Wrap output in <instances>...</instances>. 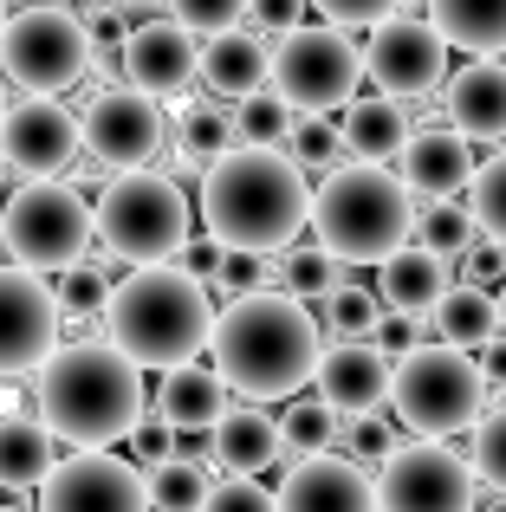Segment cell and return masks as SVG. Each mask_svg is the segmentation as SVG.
<instances>
[{
    "label": "cell",
    "instance_id": "obj_1",
    "mask_svg": "<svg viewBox=\"0 0 506 512\" xmlns=\"http://www.w3.org/2000/svg\"><path fill=\"white\" fill-rule=\"evenodd\" d=\"M318 350H325V325H318L312 305H299L292 292H241L215 312V357L221 383L247 402H279L299 396L305 376L318 370Z\"/></svg>",
    "mask_w": 506,
    "mask_h": 512
},
{
    "label": "cell",
    "instance_id": "obj_2",
    "mask_svg": "<svg viewBox=\"0 0 506 512\" xmlns=\"http://www.w3.org/2000/svg\"><path fill=\"white\" fill-rule=\"evenodd\" d=\"M202 227L234 253H286L312 227V188L286 150H228L202 169Z\"/></svg>",
    "mask_w": 506,
    "mask_h": 512
},
{
    "label": "cell",
    "instance_id": "obj_3",
    "mask_svg": "<svg viewBox=\"0 0 506 512\" xmlns=\"http://www.w3.org/2000/svg\"><path fill=\"white\" fill-rule=\"evenodd\" d=\"M33 376H39L33 402H39V422L52 428V441L111 448V441L137 435V422H143V370L111 338L59 344Z\"/></svg>",
    "mask_w": 506,
    "mask_h": 512
},
{
    "label": "cell",
    "instance_id": "obj_4",
    "mask_svg": "<svg viewBox=\"0 0 506 512\" xmlns=\"http://www.w3.org/2000/svg\"><path fill=\"white\" fill-rule=\"evenodd\" d=\"M104 338L137 370L195 363L215 338V292L189 266H130V279H117L104 305Z\"/></svg>",
    "mask_w": 506,
    "mask_h": 512
},
{
    "label": "cell",
    "instance_id": "obj_5",
    "mask_svg": "<svg viewBox=\"0 0 506 512\" xmlns=\"http://www.w3.org/2000/svg\"><path fill=\"white\" fill-rule=\"evenodd\" d=\"M312 234L344 266H383L416 240V195L390 163H338L312 188Z\"/></svg>",
    "mask_w": 506,
    "mask_h": 512
},
{
    "label": "cell",
    "instance_id": "obj_6",
    "mask_svg": "<svg viewBox=\"0 0 506 512\" xmlns=\"http://www.w3.org/2000/svg\"><path fill=\"white\" fill-rule=\"evenodd\" d=\"M390 409H396V422L422 441L474 428L481 409H487L481 357H474V350H455V344L403 350V357H396V376H390Z\"/></svg>",
    "mask_w": 506,
    "mask_h": 512
},
{
    "label": "cell",
    "instance_id": "obj_7",
    "mask_svg": "<svg viewBox=\"0 0 506 512\" xmlns=\"http://www.w3.org/2000/svg\"><path fill=\"white\" fill-rule=\"evenodd\" d=\"M98 240L111 260H130V266H163L189 247V195L169 182L163 169H117L111 188L98 195Z\"/></svg>",
    "mask_w": 506,
    "mask_h": 512
},
{
    "label": "cell",
    "instance_id": "obj_8",
    "mask_svg": "<svg viewBox=\"0 0 506 512\" xmlns=\"http://www.w3.org/2000/svg\"><path fill=\"white\" fill-rule=\"evenodd\" d=\"M91 72V26L59 0H20L0 26V78L26 98H59Z\"/></svg>",
    "mask_w": 506,
    "mask_h": 512
},
{
    "label": "cell",
    "instance_id": "obj_9",
    "mask_svg": "<svg viewBox=\"0 0 506 512\" xmlns=\"http://www.w3.org/2000/svg\"><path fill=\"white\" fill-rule=\"evenodd\" d=\"M91 240H98V214H91V201L78 195L72 182H59V175L20 182L7 195V208H0V247L13 253V266H26V273H39V279L78 266L91 253Z\"/></svg>",
    "mask_w": 506,
    "mask_h": 512
},
{
    "label": "cell",
    "instance_id": "obj_10",
    "mask_svg": "<svg viewBox=\"0 0 506 512\" xmlns=\"http://www.w3.org/2000/svg\"><path fill=\"white\" fill-rule=\"evenodd\" d=\"M364 78V52L344 26H292L266 46V91L292 111H344Z\"/></svg>",
    "mask_w": 506,
    "mask_h": 512
},
{
    "label": "cell",
    "instance_id": "obj_11",
    "mask_svg": "<svg viewBox=\"0 0 506 512\" xmlns=\"http://www.w3.org/2000/svg\"><path fill=\"white\" fill-rule=\"evenodd\" d=\"M474 467L442 441H396L377 474V512H474Z\"/></svg>",
    "mask_w": 506,
    "mask_h": 512
},
{
    "label": "cell",
    "instance_id": "obj_12",
    "mask_svg": "<svg viewBox=\"0 0 506 512\" xmlns=\"http://www.w3.org/2000/svg\"><path fill=\"white\" fill-rule=\"evenodd\" d=\"M78 130H85L91 163H104V169H150L156 156H163V143H169V111H163V98H150V91L117 85V91L85 98Z\"/></svg>",
    "mask_w": 506,
    "mask_h": 512
},
{
    "label": "cell",
    "instance_id": "obj_13",
    "mask_svg": "<svg viewBox=\"0 0 506 512\" xmlns=\"http://www.w3.org/2000/svg\"><path fill=\"white\" fill-rule=\"evenodd\" d=\"M364 78H377V91H383V98H396V104L429 98V91L448 78V39L435 33V20H416V13H390V20L370 26Z\"/></svg>",
    "mask_w": 506,
    "mask_h": 512
},
{
    "label": "cell",
    "instance_id": "obj_14",
    "mask_svg": "<svg viewBox=\"0 0 506 512\" xmlns=\"http://www.w3.org/2000/svg\"><path fill=\"white\" fill-rule=\"evenodd\" d=\"M39 512H150V480L104 448H78L39 480Z\"/></svg>",
    "mask_w": 506,
    "mask_h": 512
},
{
    "label": "cell",
    "instance_id": "obj_15",
    "mask_svg": "<svg viewBox=\"0 0 506 512\" xmlns=\"http://www.w3.org/2000/svg\"><path fill=\"white\" fill-rule=\"evenodd\" d=\"M78 150H85V130H78V111H65L59 98H20L0 117V156L26 182L65 175L78 163Z\"/></svg>",
    "mask_w": 506,
    "mask_h": 512
},
{
    "label": "cell",
    "instance_id": "obj_16",
    "mask_svg": "<svg viewBox=\"0 0 506 512\" xmlns=\"http://www.w3.org/2000/svg\"><path fill=\"white\" fill-rule=\"evenodd\" d=\"M59 350L52 286L26 266H0V376H33Z\"/></svg>",
    "mask_w": 506,
    "mask_h": 512
},
{
    "label": "cell",
    "instance_id": "obj_17",
    "mask_svg": "<svg viewBox=\"0 0 506 512\" xmlns=\"http://www.w3.org/2000/svg\"><path fill=\"white\" fill-rule=\"evenodd\" d=\"M390 376H396V357L377 350V338H338L318 350L312 383L338 415H370L390 402Z\"/></svg>",
    "mask_w": 506,
    "mask_h": 512
},
{
    "label": "cell",
    "instance_id": "obj_18",
    "mask_svg": "<svg viewBox=\"0 0 506 512\" xmlns=\"http://www.w3.org/2000/svg\"><path fill=\"white\" fill-rule=\"evenodd\" d=\"M279 512H377V480L351 454H305L279 480Z\"/></svg>",
    "mask_w": 506,
    "mask_h": 512
},
{
    "label": "cell",
    "instance_id": "obj_19",
    "mask_svg": "<svg viewBox=\"0 0 506 512\" xmlns=\"http://www.w3.org/2000/svg\"><path fill=\"white\" fill-rule=\"evenodd\" d=\"M124 78L137 91H150V98H176V91H189L195 78H202V39L189 33L182 20H150L137 26V33L124 39Z\"/></svg>",
    "mask_w": 506,
    "mask_h": 512
},
{
    "label": "cell",
    "instance_id": "obj_20",
    "mask_svg": "<svg viewBox=\"0 0 506 512\" xmlns=\"http://www.w3.org/2000/svg\"><path fill=\"white\" fill-rule=\"evenodd\" d=\"M442 117L468 143H506V65L468 59L461 72L442 78Z\"/></svg>",
    "mask_w": 506,
    "mask_h": 512
},
{
    "label": "cell",
    "instance_id": "obj_21",
    "mask_svg": "<svg viewBox=\"0 0 506 512\" xmlns=\"http://www.w3.org/2000/svg\"><path fill=\"white\" fill-rule=\"evenodd\" d=\"M396 175L422 201H455L474 182V150H468L461 130H416L403 143V156H396Z\"/></svg>",
    "mask_w": 506,
    "mask_h": 512
},
{
    "label": "cell",
    "instance_id": "obj_22",
    "mask_svg": "<svg viewBox=\"0 0 506 512\" xmlns=\"http://www.w3.org/2000/svg\"><path fill=\"white\" fill-rule=\"evenodd\" d=\"M156 415H163L176 435H208V428L228 415V383H221L215 363H176L163 370V389H156Z\"/></svg>",
    "mask_w": 506,
    "mask_h": 512
},
{
    "label": "cell",
    "instance_id": "obj_23",
    "mask_svg": "<svg viewBox=\"0 0 506 512\" xmlns=\"http://www.w3.org/2000/svg\"><path fill=\"white\" fill-rule=\"evenodd\" d=\"M208 454H215L228 474H253L260 480L266 467L279 461V415H266L260 402H241V409H228L215 428H208Z\"/></svg>",
    "mask_w": 506,
    "mask_h": 512
},
{
    "label": "cell",
    "instance_id": "obj_24",
    "mask_svg": "<svg viewBox=\"0 0 506 512\" xmlns=\"http://www.w3.org/2000/svg\"><path fill=\"white\" fill-rule=\"evenodd\" d=\"M448 286H455V279H448V260L429 253V247H416V240L377 266V299L390 305V312H409V318H429Z\"/></svg>",
    "mask_w": 506,
    "mask_h": 512
},
{
    "label": "cell",
    "instance_id": "obj_25",
    "mask_svg": "<svg viewBox=\"0 0 506 512\" xmlns=\"http://www.w3.org/2000/svg\"><path fill=\"white\" fill-rule=\"evenodd\" d=\"M202 85L228 104L266 91V39L253 26H228V33L202 39Z\"/></svg>",
    "mask_w": 506,
    "mask_h": 512
},
{
    "label": "cell",
    "instance_id": "obj_26",
    "mask_svg": "<svg viewBox=\"0 0 506 512\" xmlns=\"http://www.w3.org/2000/svg\"><path fill=\"white\" fill-rule=\"evenodd\" d=\"M409 137L416 130H409V111L396 98H351L344 104V150L357 163H396Z\"/></svg>",
    "mask_w": 506,
    "mask_h": 512
},
{
    "label": "cell",
    "instance_id": "obj_27",
    "mask_svg": "<svg viewBox=\"0 0 506 512\" xmlns=\"http://www.w3.org/2000/svg\"><path fill=\"white\" fill-rule=\"evenodd\" d=\"M176 156L189 169H208V163H221L228 150H241V130H234V104L228 98H189L176 111Z\"/></svg>",
    "mask_w": 506,
    "mask_h": 512
},
{
    "label": "cell",
    "instance_id": "obj_28",
    "mask_svg": "<svg viewBox=\"0 0 506 512\" xmlns=\"http://www.w3.org/2000/svg\"><path fill=\"white\" fill-rule=\"evenodd\" d=\"M429 325H435V344H455V350H481V344H494L500 338V299L487 286H448L442 292V305L429 312Z\"/></svg>",
    "mask_w": 506,
    "mask_h": 512
},
{
    "label": "cell",
    "instance_id": "obj_29",
    "mask_svg": "<svg viewBox=\"0 0 506 512\" xmlns=\"http://www.w3.org/2000/svg\"><path fill=\"white\" fill-rule=\"evenodd\" d=\"M429 20L461 52H481V59L506 52V0H429Z\"/></svg>",
    "mask_w": 506,
    "mask_h": 512
},
{
    "label": "cell",
    "instance_id": "obj_30",
    "mask_svg": "<svg viewBox=\"0 0 506 512\" xmlns=\"http://www.w3.org/2000/svg\"><path fill=\"white\" fill-rule=\"evenodd\" d=\"M52 467V428L39 415H0V487H39Z\"/></svg>",
    "mask_w": 506,
    "mask_h": 512
},
{
    "label": "cell",
    "instance_id": "obj_31",
    "mask_svg": "<svg viewBox=\"0 0 506 512\" xmlns=\"http://www.w3.org/2000/svg\"><path fill=\"white\" fill-rule=\"evenodd\" d=\"M279 448H286L292 461H305V454H331V448H338V409H331L325 396H292L286 415H279Z\"/></svg>",
    "mask_w": 506,
    "mask_h": 512
},
{
    "label": "cell",
    "instance_id": "obj_32",
    "mask_svg": "<svg viewBox=\"0 0 506 512\" xmlns=\"http://www.w3.org/2000/svg\"><path fill=\"white\" fill-rule=\"evenodd\" d=\"M150 512H202V500H208V467L202 461H182V454H169V461H156L150 474Z\"/></svg>",
    "mask_w": 506,
    "mask_h": 512
},
{
    "label": "cell",
    "instance_id": "obj_33",
    "mask_svg": "<svg viewBox=\"0 0 506 512\" xmlns=\"http://www.w3.org/2000/svg\"><path fill=\"white\" fill-rule=\"evenodd\" d=\"M357 266H344V260H331L325 247H292L286 260H279V279H286V292L299 305H318L325 292H338L344 279H351Z\"/></svg>",
    "mask_w": 506,
    "mask_h": 512
},
{
    "label": "cell",
    "instance_id": "obj_34",
    "mask_svg": "<svg viewBox=\"0 0 506 512\" xmlns=\"http://www.w3.org/2000/svg\"><path fill=\"white\" fill-rule=\"evenodd\" d=\"M292 124H299V111H292V104H279L273 91H253V98H241V111H234L241 150H286V143H292Z\"/></svg>",
    "mask_w": 506,
    "mask_h": 512
},
{
    "label": "cell",
    "instance_id": "obj_35",
    "mask_svg": "<svg viewBox=\"0 0 506 512\" xmlns=\"http://www.w3.org/2000/svg\"><path fill=\"white\" fill-rule=\"evenodd\" d=\"M52 305H59V325H91V318H104V305H111V279L78 260L52 279Z\"/></svg>",
    "mask_w": 506,
    "mask_h": 512
},
{
    "label": "cell",
    "instance_id": "obj_36",
    "mask_svg": "<svg viewBox=\"0 0 506 512\" xmlns=\"http://www.w3.org/2000/svg\"><path fill=\"white\" fill-rule=\"evenodd\" d=\"M312 312H318V325H325L331 338H370V331H377V318H383V305H377V292H364L357 279H344V286L325 292Z\"/></svg>",
    "mask_w": 506,
    "mask_h": 512
},
{
    "label": "cell",
    "instance_id": "obj_37",
    "mask_svg": "<svg viewBox=\"0 0 506 512\" xmlns=\"http://www.w3.org/2000/svg\"><path fill=\"white\" fill-rule=\"evenodd\" d=\"M286 156H292L299 169H312V175H331V169L344 163V156H351V150H344V124H338L331 111H312L305 124H292Z\"/></svg>",
    "mask_w": 506,
    "mask_h": 512
},
{
    "label": "cell",
    "instance_id": "obj_38",
    "mask_svg": "<svg viewBox=\"0 0 506 512\" xmlns=\"http://www.w3.org/2000/svg\"><path fill=\"white\" fill-rule=\"evenodd\" d=\"M474 214L455 208V201H429V208H416V247L442 253V260H461V253L474 247Z\"/></svg>",
    "mask_w": 506,
    "mask_h": 512
},
{
    "label": "cell",
    "instance_id": "obj_39",
    "mask_svg": "<svg viewBox=\"0 0 506 512\" xmlns=\"http://www.w3.org/2000/svg\"><path fill=\"white\" fill-rule=\"evenodd\" d=\"M468 214H474V227H481L487 240H500V247H506V150L487 156V163H474Z\"/></svg>",
    "mask_w": 506,
    "mask_h": 512
},
{
    "label": "cell",
    "instance_id": "obj_40",
    "mask_svg": "<svg viewBox=\"0 0 506 512\" xmlns=\"http://www.w3.org/2000/svg\"><path fill=\"white\" fill-rule=\"evenodd\" d=\"M468 467H474V480H487L494 493H506V402H500V409H487L481 422H474Z\"/></svg>",
    "mask_w": 506,
    "mask_h": 512
},
{
    "label": "cell",
    "instance_id": "obj_41",
    "mask_svg": "<svg viewBox=\"0 0 506 512\" xmlns=\"http://www.w3.org/2000/svg\"><path fill=\"white\" fill-rule=\"evenodd\" d=\"M338 448L351 454V461H383V454L396 448V422L383 409L370 415H338Z\"/></svg>",
    "mask_w": 506,
    "mask_h": 512
},
{
    "label": "cell",
    "instance_id": "obj_42",
    "mask_svg": "<svg viewBox=\"0 0 506 512\" xmlns=\"http://www.w3.org/2000/svg\"><path fill=\"white\" fill-rule=\"evenodd\" d=\"M169 20H182L195 39H215L247 20V0H169Z\"/></svg>",
    "mask_w": 506,
    "mask_h": 512
},
{
    "label": "cell",
    "instance_id": "obj_43",
    "mask_svg": "<svg viewBox=\"0 0 506 512\" xmlns=\"http://www.w3.org/2000/svg\"><path fill=\"white\" fill-rule=\"evenodd\" d=\"M202 512H279V500L253 474H228V480H215V487H208Z\"/></svg>",
    "mask_w": 506,
    "mask_h": 512
},
{
    "label": "cell",
    "instance_id": "obj_44",
    "mask_svg": "<svg viewBox=\"0 0 506 512\" xmlns=\"http://www.w3.org/2000/svg\"><path fill=\"white\" fill-rule=\"evenodd\" d=\"M305 7H312V0H247L260 39H279V33H292V26H305Z\"/></svg>",
    "mask_w": 506,
    "mask_h": 512
},
{
    "label": "cell",
    "instance_id": "obj_45",
    "mask_svg": "<svg viewBox=\"0 0 506 512\" xmlns=\"http://www.w3.org/2000/svg\"><path fill=\"white\" fill-rule=\"evenodd\" d=\"M208 286H221L228 299H241V292H260V253L221 247V266H215V279H208Z\"/></svg>",
    "mask_w": 506,
    "mask_h": 512
},
{
    "label": "cell",
    "instance_id": "obj_46",
    "mask_svg": "<svg viewBox=\"0 0 506 512\" xmlns=\"http://www.w3.org/2000/svg\"><path fill=\"white\" fill-rule=\"evenodd\" d=\"M312 7L325 13L331 26H344V33H351V26H377V20H390L396 0H312Z\"/></svg>",
    "mask_w": 506,
    "mask_h": 512
},
{
    "label": "cell",
    "instance_id": "obj_47",
    "mask_svg": "<svg viewBox=\"0 0 506 512\" xmlns=\"http://www.w3.org/2000/svg\"><path fill=\"white\" fill-rule=\"evenodd\" d=\"M461 273H468V286H494V279H506V247L500 240H474L461 253Z\"/></svg>",
    "mask_w": 506,
    "mask_h": 512
},
{
    "label": "cell",
    "instance_id": "obj_48",
    "mask_svg": "<svg viewBox=\"0 0 506 512\" xmlns=\"http://www.w3.org/2000/svg\"><path fill=\"white\" fill-rule=\"evenodd\" d=\"M370 338H377V350L403 357V350H416V344H422V318H409V312H383Z\"/></svg>",
    "mask_w": 506,
    "mask_h": 512
},
{
    "label": "cell",
    "instance_id": "obj_49",
    "mask_svg": "<svg viewBox=\"0 0 506 512\" xmlns=\"http://www.w3.org/2000/svg\"><path fill=\"white\" fill-rule=\"evenodd\" d=\"M130 441H137V454H143V461H150V467L176 454V428H169L163 415H156V422H137V435H130Z\"/></svg>",
    "mask_w": 506,
    "mask_h": 512
},
{
    "label": "cell",
    "instance_id": "obj_50",
    "mask_svg": "<svg viewBox=\"0 0 506 512\" xmlns=\"http://www.w3.org/2000/svg\"><path fill=\"white\" fill-rule=\"evenodd\" d=\"M474 357H481V376H487V389H494V383H506V331H500L494 344H481Z\"/></svg>",
    "mask_w": 506,
    "mask_h": 512
},
{
    "label": "cell",
    "instance_id": "obj_51",
    "mask_svg": "<svg viewBox=\"0 0 506 512\" xmlns=\"http://www.w3.org/2000/svg\"><path fill=\"white\" fill-rule=\"evenodd\" d=\"M474 512H506V493H500V500H481V506H474Z\"/></svg>",
    "mask_w": 506,
    "mask_h": 512
},
{
    "label": "cell",
    "instance_id": "obj_52",
    "mask_svg": "<svg viewBox=\"0 0 506 512\" xmlns=\"http://www.w3.org/2000/svg\"><path fill=\"white\" fill-rule=\"evenodd\" d=\"M500 331H506V279H500Z\"/></svg>",
    "mask_w": 506,
    "mask_h": 512
},
{
    "label": "cell",
    "instance_id": "obj_53",
    "mask_svg": "<svg viewBox=\"0 0 506 512\" xmlns=\"http://www.w3.org/2000/svg\"><path fill=\"white\" fill-rule=\"evenodd\" d=\"M0 117H7V85H0Z\"/></svg>",
    "mask_w": 506,
    "mask_h": 512
},
{
    "label": "cell",
    "instance_id": "obj_54",
    "mask_svg": "<svg viewBox=\"0 0 506 512\" xmlns=\"http://www.w3.org/2000/svg\"><path fill=\"white\" fill-rule=\"evenodd\" d=\"M0 182H7V156H0Z\"/></svg>",
    "mask_w": 506,
    "mask_h": 512
},
{
    "label": "cell",
    "instance_id": "obj_55",
    "mask_svg": "<svg viewBox=\"0 0 506 512\" xmlns=\"http://www.w3.org/2000/svg\"><path fill=\"white\" fill-rule=\"evenodd\" d=\"M0 26H7V0H0Z\"/></svg>",
    "mask_w": 506,
    "mask_h": 512
},
{
    "label": "cell",
    "instance_id": "obj_56",
    "mask_svg": "<svg viewBox=\"0 0 506 512\" xmlns=\"http://www.w3.org/2000/svg\"><path fill=\"white\" fill-rule=\"evenodd\" d=\"M0 512H13V506H0Z\"/></svg>",
    "mask_w": 506,
    "mask_h": 512
}]
</instances>
